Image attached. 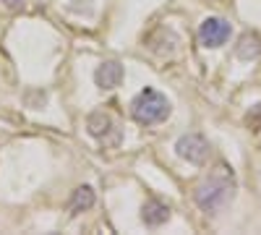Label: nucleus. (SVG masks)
I'll return each instance as SVG.
<instances>
[{"label": "nucleus", "mask_w": 261, "mask_h": 235, "mask_svg": "<svg viewBox=\"0 0 261 235\" xmlns=\"http://www.w3.org/2000/svg\"><path fill=\"white\" fill-rule=\"evenodd\" d=\"M246 123L253 128V131H261V105H256V108H251V113L246 115Z\"/></svg>", "instance_id": "obj_10"}, {"label": "nucleus", "mask_w": 261, "mask_h": 235, "mask_svg": "<svg viewBox=\"0 0 261 235\" xmlns=\"http://www.w3.org/2000/svg\"><path fill=\"white\" fill-rule=\"evenodd\" d=\"M3 3H6L8 8H16V6H21V3H24V0H3Z\"/></svg>", "instance_id": "obj_11"}, {"label": "nucleus", "mask_w": 261, "mask_h": 235, "mask_svg": "<svg viewBox=\"0 0 261 235\" xmlns=\"http://www.w3.org/2000/svg\"><path fill=\"white\" fill-rule=\"evenodd\" d=\"M94 206V191L89 186H79L73 191V199H71V212L73 215H79V212H86Z\"/></svg>", "instance_id": "obj_9"}, {"label": "nucleus", "mask_w": 261, "mask_h": 235, "mask_svg": "<svg viewBox=\"0 0 261 235\" xmlns=\"http://www.w3.org/2000/svg\"><path fill=\"white\" fill-rule=\"evenodd\" d=\"M232 194H235V175L225 162H220L196 188V204L204 212H217L227 201H232Z\"/></svg>", "instance_id": "obj_1"}, {"label": "nucleus", "mask_w": 261, "mask_h": 235, "mask_svg": "<svg viewBox=\"0 0 261 235\" xmlns=\"http://www.w3.org/2000/svg\"><path fill=\"white\" fill-rule=\"evenodd\" d=\"M141 220L146 227H160L170 220V206L160 199H149L144 206H141Z\"/></svg>", "instance_id": "obj_7"}, {"label": "nucleus", "mask_w": 261, "mask_h": 235, "mask_svg": "<svg viewBox=\"0 0 261 235\" xmlns=\"http://www.w3.org/2000/svg\"><path fill=\"white\" fill-rule=\"evenodd\" d=\"M94 81L99 89H118L123 81V66L118 60H105L94 73Z\"/></svg>", "instance_id": "obj_6"}, {"label": "nucleus", "mask_w": 261, "mask_h": 235, "mask_svg": "<svg viewBox=\"0 0 261 235\" xmlns=\"http://www.w3.org/2000/svg\"><path fill=\"white\" fill-rule=\"evenodd\" d=\"M130 115H134V120L141 123V125H157V123L167 120V115H170V102H167V97L160 94L157 89L146 87V89H141V92L134 97V102H130Z\"/></svg>", "instance_id": "obj_2"}, {"label": "nucleus", "mask_w": 261, "mask_h": 235, "mask_svg": "<svg viewBox=\"0 0 261 235\" xmlns=\"http://www.w3.org/2000/svg\"><path fill=\"white\" fill-rule=\"evenodd\" d=\"M235 55L241 58V60H253L261 55V37L253 34V32H246L241 37V42H238V47H235Z\"/></svg>", "instance_id": "obj_8"}, {"label": "nucleus", "mask_w": 261, "mask_h": 235, "mask_svg": "<svg viewBox=\"0 0 261 235\" xmlns=\"http://www.w3.org/2000/svg\"><path fill=\"white\" fill-rule=\"evenodd\" d=\"M230 24L225 18H220V16H209V18H204L201 21V29H199V39H201V45L204 47H212V50H217V47H222L225 42L230 39Z\"/></svg>", "instance_id": "obj_5"}, {"label": "nucleus", "mask_w": 261, "mask_h": 235, "mask_svg": "<svg viewBox=\"0 0 261 235\" xmlns=\"http://www.w3.org/2000/svg\"><path fill=\"white\" fill-rule=\"evenodd\" d=\"M175 152H178L183 160H188L191 165H204V162L209 160L212 146H209V141H206L201 134H186V136L178 139Z\"/></svg>", "instance_id": "obj_4"}, {"label": "nucleus", "mask_w": 261, "mask_h": 235, "mask_svg": "<svg viewBox=\"0 0 261 235\" xmlns=\"http://www.w3.org/2000/svg\"><path fill=\"white\" fill-rule=\"evenodd\" d=\"M86 128H89V134L94 139H99L105 146H115L120 141V128H118V120L110 115V113H92L89 120H86Z\"/></svg>", "instance_id": "obj_3"}]
</instances>
